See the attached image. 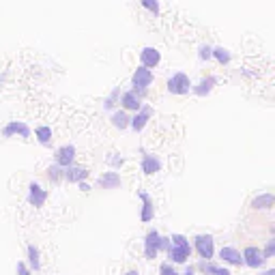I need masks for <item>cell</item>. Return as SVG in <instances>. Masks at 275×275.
<instances>
[{
	"mask_svg": "<svg viewBox=\"0 0 275 275\" xmlns=\"http://www.w3.org/2000/svg\"><path fill=\"white\" fill-rule=\"evenodd\" d=\"M168 256H170V260L177 262V265H183V262H187V258L191 256V245H189V241H187L185 235H172L170 237Z\"/></svg>",
	"mask_w": 275,
	"mask_h": 275,
	"instance_id": "cell-1",
	"label": "cell"
},
{
	"mask_svg": "<svg viewBox=\"0 0 275 275\" xmlns=\"http://www.w3.org/2000/svg\"><path fill=\"white\" fill-rule=\"evenodd\" d=\"M166 86H168V91H170L172 95H187L189 89H191V80H189V75L187 73L179 71L166 82Z\"/></svg>",
	"mask_w": 275,
	"mask_h": 275,
	"instance_id": "cell-2",
	"label": "cell"
},
{
	"mask_svg": "<svg viewBox=\"0 0 275 275\" xmlns=\"http://www.w3.org/2000/svg\"><path fill=\"white\" fill-rule=\"evenodd\" d=\"M131 84H133V91L144 92L151 84H153V71L140 65L136 71H133V75H131Z\"/></svg>",
	"mask_w": 275,
	"mask_h": 275,
	"instance_id": "cell-3",
	"label": "cell"
},
{
	"mask_svg": "<svg viewBox=\"0 0 275 275\" xmlns=\"http://www.w3.org/2000/svg\"><path fill=\"white\" fill-rule=\"evenodd\" d=\"M196 249H198V254H200V258H204V260L213 258V254H215L213 237L211 235H198L196 237Z\"/></svg>",
	"mask_w": 275,
	"mask_h": 275,
	"instance_id": "cell-4",
	"label": "cell"
},
{
	"mask_svg": "<svg viewBox=\"0 0 275 275\" xmlns=\"http://www.w3.org/2000/svg\"><path fill=\"white\" fill-rule=\"evenodd\" d=\"M159 241H161V235L157 230H151L149 235L144 239V256L149 260L157 258V254H159Z\"/></svg>",
	"mask_w": 275,
	"mask_h": 275,
	"instance_id": "cell-5",
	"label": "cell"
},
{
	"mask_svg": "<svg viewBox=\"0 0 275 275\" xmlns=\"http://www.w3.org/2000/svg\"><path fill=\"white\" fill-rule=\"evenodd\" d=\"M241 256H243V265H247L249 269H260L265 265V256H262V249L258 247H245Z\"/></svg>",
	"mask_w": 275,
	"mask_h": 275,
	"instance_id": "cell-6",
	"label": "cell"
},
{
	"mask_svg": "<svg viewBox=\"0 0 275 275\" xmlns=\"http://www.w3.org/2000/svg\"><path fill=\"white\" fill-rule=\"evenodd\" d=\"M151 114H153V110H151L149 105L142 103V108L136 112V116H133V119H129V127H131L133 131H142L144 127H146V122H149V119H151Z\"/></svg>",
	"mask_w": 275,
	"mask_h": 275,
	"instance_id": "cell-7",
	"label": "cell"
},
{
	"mask_svg": "<svg viewBox=\"0 0 275 275\" xmlns=\"http://www.w3.org/2000/svg\"><path fill=\"white\" fill-rule=\"evenodd\" d=\"M140 62H142V67H146V69H153L161 62V52L157 48H144L140 52Z\"/></svg>",
	"mask_w": 275,
	"mask_h": 275,
	"instance_id": "cell-8",
	"label": "cell"
},
{
	"mask_svg": "<svg viewBox=\"0 0 275 275\" xmlns=\"http://www.w3.org/2000/svg\"><path fill=\"white\" fill-rule=\"evenodd\" d=\"M4 138H13V136H22V138H31V129H28L26 122L22 121H11L7 127L2 129Z\"/></svg>",
	"mask_w": 275,
	"mask_h": 275,
	"instance_id": "cell-9",
	"label": "cell"
},
{
	"mask_svg": "<svg viewBox=\"0 0 275 275\" xmlns=\"http://www.w3.org/2000/svg\"><path fill=\"white\" fill-rule=\"evenodd\" d=\"M45 200H48V191L43 189L41 185H37V183H31L28 185V202L32 204V207H43L45 204Z\"/></svg>",
	"mask_w": 275,
	"mask_h": 275,
	"instance_id": "cell-10",
	"label": "cell"
},
{
	"mask_svg": "<svg viewBox=\"0 0 275 275\" xmlns=\"http://www.w3.org/2000/svg\"><path fill=\"white\" fill-rule=\"evenodd\" d=\"M73 159H75V146L73 144H65L56 151V166L67 168L73 163Z\"/></svg>",
	"mask_w": 275,
	"mask_h": 275,
	"instance_id": "cell-11",
	"label": "cell"
},
{
	"mask_svg": "<svg viewBox=\"0 0 275 275\" xmlns=\"http://www.w3.org/2000/svg\"><path fill=\"white\" fill-rule=\"evenodd\" d=\"M121 103H122V108H125V110L138 112V110L142 108V97L138 95V91H127V92H122Z\"/></svg>",
	"mask_w": 275,
	"mask_h": 275,
	"instance_id": "cell-12",
	"label": "cell"
},
{
	"mask_svg": "<svg viewBox=\"0 0 275 275\" xmlns=\"http://www.w3.org/2000/svg\"><path fill=\"white\" fill-rule=\"evenodd\" d=\"M69 183H80V181H84V179H89V170L86 168H80V166H67L65 168V174H62Z\"/></svg>",
	"mask_w": 275,
	"mask_h": 275,
	"instance_id": "cell-13",
	"label": "cell"
},
{
	"mask_svg": "<svg viewBox=\"0 0 275 275\" xmlns=\"http://www.w3.org/2000/svg\"><path fill=\"white\" fill-rule=\"evenodd\" d=\"M140 200L144 202V207H142V215H140V219H142L144 224H149V221L155 217V207H153V200H151V196L146 194V191H140Z\"/></svg>",
	"mask_w": 275,
	"mask_h": 275,
	"instance_id": "cell-14",
	"label": "cell"
},
{
	"mask_svg": "<svg viewBox=\"0 0 275 275\" xmlns=\"http://www.w3.org/2000/svg\"><path fill=\"white\" fill-rule=\"evenodd\" d=\"M99 185H101L103 189H116V187H121V174L119 172H103L101 177H99Z\"/></svg>",
	"mask_w": 275,
	"mask_h": 275,
	"instance_id": "cell-15",
	"label": "cell"
},
{
	"mask_svg": "<svg viewBox=\"0 0 275 275\" xmlns=\"http://www.w3.org/2000/svg\"><path fill=\"white\" fill-rule=\"evenodd\" d=\"M161 170V159L155 155H144L142 157V172L144 174H155Z\"/></svg>",
	"mask_w": 275,
	"mask_h": 275,
	"instance_id": "cell-16",
	"label": "cell"
},
{
	"mask_svg": "<svg viewBox=\"0 0 275 275\" xmlns=\"http://www.w3.org/2000/svg\"><path fill=\"white\" fill-rule=\"evenodd\" d=\"M219 256L224 258L228 265H241L243 262V256H241V251L235 249V247H221L219 251Z\"/></svg>",
	"mask_w": 275,
	"mask_h": 275,
	"instance_id": "cell-17",
	"label": "cell"
},
{
	"mask_svg": "<svg viewBox=\"0 0 275 275\" xmlns=\"http://www.w3.org/2000/svg\"><path fill=\"white\" fill-rule=\"evenodd\" d=\"M215 84H217V80H215L213 75H209V78H202V80H200V84L194 86V95H198V97L209 95V92L213 91V86H215Z\"/></svg>",
	"mask_w": 275,
	"mask_h": 275,
	"instance_id": "cell-18",
	"label": "cell"
},
{
	"mask_svg": "<svg viewBox=\"0 0 275 275\" xmlns=\"http://www.w3.org/2000/svg\"><path fill=\"white\" fill-rule=\"evenodd\" d=\"M275 204V196L273 194H260L251 200V209H271Z\"/></svg>",
	"mask_w": 275,
	"mask_h": 275,
	"instance_id": "cell-19",
	"label": "cell"
},
{
	"mask_svg": "<svg viewBox=\"0 0 275 275\" xmlns=\"http://www.w3.org/2000/svg\"><path fill=\"white\" fill-rule=\"evenodd\" d=\"M28 267L32 269V271H39L41 269V254H39V249L34 247V245H28Z\"/></svg>",
	"mask_w": 275,
	"mask_h": 275,
	"instance_id": "cell-20",
	"label": "cell"
},
{
	"mask_svg": "<svg viewBox=\"0 0 275 275\" xmlns=\"http://www.w3.org/2000/svg\"><path fill=\"white\" fill-rule=\"evenodd\" d=\"M112 125L116 129H127L129 127V116H127L125 110H119V112L112 114Z\"/></svg>",
	"mask_w": 275,
	"mask_h": 275,
	"instance_id": "cell-21",
	"label": "cell"
},
{
	"mask_svg": "<svg viewBox=\"0 0 275 275\" xmlns=\"http://www.w3.org/2000/svg\"><path fill=\"white\" fill-rule=\"evenodd\" d=\"M211 56H213L217 62H221V65H228V62L232 61L230 50H226V48H213V52H211Z\"/></svg>",
	"mask_w": 275,
	"mask_h": 275,
	"instance_id": "cell-22",
	"label": "cell"
},
{
	"mask_svg": "<svg viewBox=\"0 0 275 275\" xmlns=\"http://www.w3.org/2000/svg\"><path fill=\"white\" fill-rule=\"evenodd\" d=\"M202 271L207 275H232L230 271H228L226 267H217V265H211V262L204 260L202 262Z\"/></svg>",
	"mask_w": 275,
	"mask_h": 275,
	"instance_id": "cell-23",
	"label": "cell"
},
{
	"mask_svg": "<svg viewBox=\"0 0 275 275\" xmlns=\"http://www.w3.org/2000/svg\"><path fill=\"white\" fill-rule=\"evenodd\" d=\"M34 136H37V140L43 146H48L50 142H52V129L50 127H45V125H41V127H37V131H34Z\"/></svg>",
	"mask_w": 275,
	"mask_h": 275,
	"instance_id": "cell-24",
	"label": "cell"
},
{
	"mask_svg": "<svg viewBox=\"0 0 275 275\" xmlns=\"http://www.w3.org/2000/svg\"><path fill=\"white\" fill-rule=\"evenodd\" d=\"M140 4L153 15H159V0H140Z\"/></svg>",
	"mask_w": 275,
	"mask_h": 275,
	"instance_id": "cell-25",
	"label": "cell"
},
{
	"mask_svg": "<svg viewBox=\"0 0 275 275\" xmlns=\"http://www.w3.org/2000/svg\"><path fill=\"white\" fill-rule=\"evenodd\" d=\"M62 174H65V172H62L61 166H52V168H48V179L54 181V183H56V181H61Z\"/></svg>",
	"mask_w": 275,
	"mask_h": 275,
	"instance_id": "cell-26",
	"label": "cell"
},
{
	"mask_svg": "<svg viewBox=\"0 0 275 275\" xmlns=\"http://www.w3.org/2000/svg\"><path fill=\"white\" fill-rule=\"evenodd\" d=\"M119 95H121V91H119V89H114V91H112V95H110V97L103 101V108H105V110H112V108H114V101L119 99Z\"/></svg>",
	"mask_w": 275,
	"mask_h": 275,
	"instance_id": "cell-27",
	"label": "cell"
},
{
	"mask_svg": "<svg viewBox=\"0 0 275 275\" xmlns=\"http://www.w3.org/2000/svg\"><path fill=\"white\" fill-rule=\"evenodd\" d=\"M159 275H181L174 271V267L170 265V262H161V267H159Z\"/></svg>",
	"mask_w": 275,
	"mask_h": 275,
	"instance_id": "cell-28",
	"label": "cell"
},
{
	"mask_svg": "<svg viewBox=\"0 0 275 275\" xmlns=\"http://www.w3.org/2000/svg\"><path fill=\"white\" fill-rule=\"evenodd\" d=\"M211 52H213V48H209V45H200V50H198L200 61H209V58H213V56H211Z\"/></svg>",
	"mask_w": 275,
	"mask_h": 275,
	"instance_id": "cell-29",
	"label": "cell"
},
{
	"mask_svg": "<svg viewBox=\"0 0 275 275\" xmlns=\"http://www.w3.org/2000/svg\"><path fill=\"white\" fill-rule=\"evenodd\" d=\"M273 251H275V241H269V243H267V247H265V251H262L265 260L271 258V256H273Z\"/></svg>",
	"mask_w": 275,
	"mask_h": 275,
	"instance_id": "cell-30",
	"label": "cell"
},
{
	"mask_svg": "<svg viewBox=\"0 0 275 275\" xmlns=\"http://www.w3.org/2000/svg\"><path fill=\"white\" fill-rule=\"evenodd\" d=\"M17 275H31V269L24 262H17Z\"/></svg>",
	"mask_w": 275,
	"mask_h": 275,
	"instance_id": "cell-31",
	"label": "cell"
},
{
	"mask_svg": "<svg viewBox=\"0 0 275 275\" xmlns=\"http://www.w3.org/2000/svg\"><path fill=\"white\" fill-rule=\"evenodd\" d=\"M168 247H170V239H168V237H161V241H159V251H168Z\"/></svg>",
	"mask_w": 275,
	"mask_h": 275,
	"instance_id": "cell-32",
	"label": "cell"
},
{
	"mask_svg": "<svg viewBox=\"0 0 275 275\" xmlns=\"http://www.w3.org/2000/svg\"><path fill=\"white\" fill-rule=\"evenodd\" d=\"M112 166H122V157H116V153H112V157L108 159Z\"/></svg>",
	"mask_w": 275,
	"mask_h": 275,
	"instance_id": "cell-33",
	"label": "cell"
},
{
	"mask_svg": "<svg viewBox=\"0 0 275 275\" xmlns=\"http://www.w3.org/2000/svg\"><path fill=\"white\" fill-rule=\"evenodd\" d=\"M80 189H82V191H89V189H91V187H89V185H86V183H84V181H80Z\"/></svg>",
	"mask_w": 275,
	"mask_h": 275,
	"instance_id": "cell-34",
	"label": "cell"
},
{
	"mask_svg": "<svg viewBox=\"0 0 275 275\" xmlns=\"http://www.w3.org/2000/svg\"><path fill=\"white\" fill-rule=\"evenodd\" d=\"M183 275H196V271H194V267H189V269H187V271H185Z\"/></svg>",
	"mask_w": 275,
	"mask_h": 275,
	"instance_id": "cell-35",
	"label": "cell"
},
{
	"mask_svg": "<svg viewBox=\"0 0 275 275\" xmlns=\"http://www.w3.org/2000/svg\"><path fill=\"white\" fill-rule=\"evenodd\" d=\"M265 275H275V269H269V271H267Z\"/></svg>",
	"mask_w": 275,
	"mask_h": 275,
	"instance_id": "cell-36",
	"label": "cell"
},
{
	"mask_svg": "<svg viewBox=\"0 0 275 275\" xmlns=\"http://www.w3.org/2000/svg\"><path fill=\"white\" fill-rule=\"evenodd\" d=\"M125 275H140V273H138V271H127Z\"/></svg>",
	"mask_w": 275,
	"mask_h": 275,
	"instance_id": "cell-37",
	"label": "cell"
}]
</instances>
